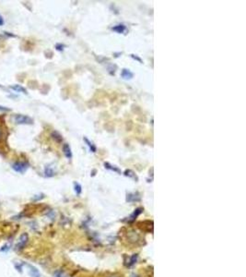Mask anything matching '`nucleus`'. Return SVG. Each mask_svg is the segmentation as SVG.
Here are the masks:
<instances>
[{
  "mask_svg": "<svg viewBox=\"0 0 246 277\" xmlns=\"http://www.w3.org/2000/svg\"><path fill=\"white\" fill-rule=\"evenodd\" d=\"M121 77L124 79H131L134 77V73L132 72L130 69H127V68H123L122 69V72H121Z\"/></svg>",
  "mask_w": 246,
  "mask_h": 277,
  "instance_id": "nucleus-5",
  "label": "nucleus"
},
{
  "mask_svg": "<svg viewBox=\"0 0 246 277\" xmlns=\"http://www.w3.org/2000/svg\"><path fill=\"white\" fill-rule=\"evenodd\" d=\"M13 119L16 124H18V125H30L33 123V118H30V117H27L24 115H19V114L15 115L13 117Z\"/></svg>",
  "mask_w": 246,
  "mask_h": 277,
  "instance_id": "nucleus-1",
  "label": "nucleus"
},
{
  "mask_svg": "<svg viewBox=\"0 0 246 277\" xmlns=\"http://www.w3.org/2000/svg\"><path fill=\"white\" fill-rule=\"evenodd\" d=\"M4 138V130L2 129V128L0 127V140H2Z\"/></svg>",
  "mask_w": 246,
  "mask_h": 277,
  "instance_id": "nucleus-18",
  "label": "nucleus"
},
{
  "mask_svg": "<svg viewBox=\"0 0 246 277\" xmlns=\"http://www.w3.org/2000/svg\"><path fill=\"white\" fill-rule=\"evenodd\" d=\"M65 47H66V45H62V44H57V45H55V48H56V50H58V51H63Z\"/></svg>",
  "mask_w": 246,
  "mask_h": 277,
  "instance_id": "nucleus-16",
  "label": "nucleus"
},
{
  "mask_svg": "<svg viewBox=\"0 0 246 277\" xmlns=\"http://www.w3.org/2000/svg\"><path fill=\"white\" fill-rule=\"evenodd\" d=\"M28 241H29V235H28V234H26V233L22 234L21 235H20L19 239H18V243L17 244V250H22L25 247V246L27 245Z\"/></svg>",
  "mask_w": 246,
  "mask_h": 277,
  "instance_id": "nucleus-3",
  "label": "nucleus"
},
{
  "mask_svg": "<svg viewBox=\"0 0 246 277\" xmlns=\"http://www.w3.org/2000/svg\"><path fill=\"white\" fill-rule=\"evenodd\" d=\"M9 88L11 89V90H13V91H17V92H21V94H28L27 90H26L24 87H22L21 85H18V84L10 85Z\"/></svg>",
  "mask_w": 246,
  "mask_h": 277,
  "instance_id": "nucleus-8",
  "label": "nucleus"
},
{
  "mask_svg": "<svg viewBox=\"0 0 246 277\" xmlns=\"http://www.w3.org/2000/svg\"><path fill=\"white\" fill-rule=\"evenodd\" d=\"M30 165L27 162H15L12 163V169L18 173H24L29 168Z\"/></svg>",
  "mask_w": 246,
  "mask_h": 277,
  "instance_id": "nucleus-2",
  "label": "nucleus"
},
{
  "mask_svg": "<svg viewBox=\"0 0 246 277\" xmlns=\"http://www.w3.org/2000/svg\"><path fill=\"white\" fill-rule=\"evenodd\" d=\"M44 174H45V177H52L55 176V170L53 168V166H45V169H44Z\"/></svg>",
  "mask_w": 246,
  "mask_h": 277,
  "instance_id": "nucleus-9",
  "label": "nucleus"
},
{
  "mask_svg": "<svg viewBox=\"0 0 246 277\" xmlns=\"http://www.w3.org/2000/svg\"><path fill=\"white\" fill-rule=\"evenodd\" d=\"M104 166H105V168L108 169V170H111V171L116 172V173H118V174H121V171H120L119 168H117V167L115 166H112L111 163H104Z\"/></svg>",
  "mask_w": 246,
  "mask_h": 277,
  "instance_id": "nucleus-11",
  "label": "nucleus"
},
{
  "mask_svg": "<svg viewBox=\"0 0 246 277\" xmlns=\"http://www.w3.org/2000/svg\"><path fill=\"white\" fill-rule=\"evenodd\" d=\"M28 267L30 269L29 273H30V276H32V277H40L41 276L39 271L35 267H33V266H32V265H28Z\"/></svg>",
  "mask_w": 246,
  "mask_h": 277,
  "instance_id": "nucleus-10",
  "label": "nucleus"
},
{
  "mask_svg": "<svg viewBox=\"0 0 246 277\" xmlns=\"http://www.w3.org/2000/svg\"><path fill=\"white\" fill-rule=\"evenodd\" d=\"M63 152H64L65 156L67 159H69V160L72 158V156H73L72 151H71V148H70L69 144H67V143H65V144L63 145Z\"/></svg>",
  "mask_w": 246,
  "mask_h": 277,
  "instance_id": "nucleus-6",
  "label": "nucleus"
},
{
  "mask_svg": "<svg viewBox=\"0 0 246 277\" xmlns=\"http://www.w3.org/2000/svg\"><path fill=\"white\" fill-rule=\"evenodd\" d=\"M74 189H75V192L77 193V195H80L81 191H82L81 185L79 183H78V182H75L74 183Z\"/></svg>",
  "mask_w": 246,
  "mask_h": 277,
  "instance_id": "nucleus-15",
  "label": "nucleus"
},
{
  "mask_svg": "<svg viewBox=\"0 0 246 277\" xmlns=\"http://www.w3.org/2000/svg\"><path fill=\"white\" fill-rule=\"evenodd\" d=\"M83 140L85 141V143H86V145L89 147V151H91V152H96L97 151V147L95 146V144L92 141H90L87 137H84L83 138Z\"/></svg>",
  "mask_w": 246,
  "mask_h": 277,
  "instance_id": "nucleus-7",
  "label": "nucleus"
},
{
  "mask_svg": "<svg viewBox=\"0 0 246 277\" xmlns=\"http://www.w3.org/2000/svg\"><path fill=\"white\" fill-rule=\"evenodd\" d=\"M52 138L56 141V142H61L63 140V138H62V136H61L58 132H56V131H55V132H53L52 133Z\"/></svg>",
  "mask_w": 246,
  "mask_h": 277,
  "instance_id": "nucleus-14",
  "label": "nucleus"
},
{
  "mask_svg": "<svg viewBox=\"0 0 246 277\" xmlns=\"http://www.w3.org/2000/svg\"><path fill=\"white\" fill-rule=\"evenodd\" d=\"M112 30L114 32L117 33H122V34H126V33H127V27L125 24H117L114 27H112Z\"/></svg>",
  "mask_w": 246,
  "mask_h": 277,
  "instance_id": "nucleus-4",
  "label": "nucleus"
},
{
  "mask_svg": "<svg viewBox=\"0 0 246 277\" xmlns=\"http://www.w3.org/2000/svg\"><path fill=\"white\" fill-rule=\"evenodd\" d=\"M141 212H142V208H137V209L134 212V213H133V214L131 215V216H130L129 221H130V222H131V221H134V220L138 216V215L141 213Z\"/></svg>",
  "mask_w": 246,
  "mask_h": 277,
  "instance_id": "nucleus-13",
  "label": "nucleus"
},
{
  "mask_svg": "<svg viewBox=\"0 0 246 277\" xmlns=\"http://www.w3.org/2000/svg\"><path fill=\"white\" fill-rule=\"evenodd\" d=\"M3 24H4V19L1 15H0V26H2Z\"/></svg>",
  "mask_w": 246,
  "mask_h": 277,
  "instance_id": "nucleus-19",
  "label": "nucleus"
},
{
  "mask_svg": "<svg viewBox=\"0 0 246 277\" xmlns=\"http://www.w3.org/2000/svg\"><path fill=\"white\" fill-rule=\"evenodd\" d=\"M130 56H131L133 59H135V60L138 61L139 63H142V59H141L140 57H138L137 56H136V55H133V54H132V55H130Z\"/></svg>",
  "mask_w": 246,
  "mask_h": 277,
  "instance_id": "nucleus-17",
  "label": "nucleus"
},
{
  "mask_svg": "<svg viewBox=\"0 0 246 277\" xmlns=\"http://www.w3.org/2000/svg\"><path fill=\"white\" fill-rule=\"evenodd\" d=\"M124 175H125L126 177H131V178H134V179L137 180V175L135 174V172L132 171V170H130V169L126 170L125 173H124Z\"/></svg>",
  "mask_w": 246,
  "mask_h": 277,
  "instance_id": "nucleus-12",
  "label": "nucleus"
}]
</instances>
